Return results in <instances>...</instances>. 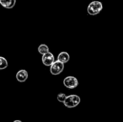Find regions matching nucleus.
Wrapping results in <instances>:
<instances>
[{
  "label": "nucleus",
  "instance_id": "1",
  "mask_svg": "<svg viewBox=\"0 0 123 122\" xmlns=\"http://www.w3.org/2000/svg\"><path fill=\"white\" fill-rule=\"evenodd\" d=\"M103 9L102 3L98 1H94L88 5L87 11L90 15L95 16L99 14Z\"/></svg>",
  "mask_w": 123,
  "mask_h": 122
},
{
  "label": "nucleus",
  "instance_id": "2",
  "mask_svg": "<svg viewBox=\"0 0 123 122\" xmlns=\"http://www.w3.org/2000/svg\"><path fill=\"white\" fill-rule=\"evenodd\" d=\"M80 102V98L76 94H70L67 96L66 100L64 102V105L67 108H74L78 106Z\"/></svg>",
  "mask_w": 123,
  "mask_h": 122
},
{
  "label": "nucleus",
  "instance_id": "3",
  "mask_svg": "<svg viewBox=\"0 0 123 122\" xmlns=\"http://www.w3.org/2000/svg\"><path fill=\"white\" fill-rule=\"evenodd\" d=\"M64 68V63L60 62L59 61H56L54 62L52 65L50 66V71L52 75H57L61 74Z\"/></svg>",
  "mask_w": 123,
  "mask_h": 122
},
{
  "label": "nucleus",
  "instance_id": "4",
  "mask_svg": "<svg viewBox=\"0 0 123 122\" xmlns=\"http://www.w3.org/2000/svg\"><path fill=\"white\" fill-rule=\"evenodd\" d=\"M63 84L67 88L73 89L76 88L79 84L78 79L73 76H68L63 80Z\"/></svg>",
  "mask_w": 123,
  "mask_h": 122
},
{
  "label": "nucleus",
  "instance_id": "5",
  "mask_svg": "<svg viewBox=\"0 0 123 122\" xmlns=\"http://www.w3.org/2000/svg\"><path fill=\"white\" fill-rule=\"evenodd\" d=\"M42 63L46 67H50L55 62V58L52 53L50 52L43 55L42 56Z\"/></svg>",
  "mask_w": 123,
  "mask_h": 122
},
{
  "label": "nucleus",
  "instance_id": "6",
  "mask_svg": "<svg viewBox=\"0 0 123 122\" xmlns=\"http://www.w3.org/2000/svg\"><path fill=\"white\" fill-rule=\"evenodd\" d=\"M16 79L19 82H25L28 77V72L25 69L19 70L16 74Z\"/></svg>",
  "mask_w": 123,
  "mask_h": 122
},
{
  "label": "nucleus",
  "instance_id": "7",
  "mask_svg": "<svg viewBox=\"0 0 123 122\" xmlns=\"http://www.w3.org/2000/svg\"><path fill=\"white\" fill-rule=\"evenodd\" d=\"M16 0H0L1 6L7 9H11L14 7Z\"/></svg>",
  "mask_w": 123,
  "mask_h": 122
},
{
  "label": "nucleus",
  "instance_id": "8",
  "mask_svg": "<svg viewBox=\"0 0 123 122\" xmlns=\"http://www.w3.org/2000/svg\"><path fill=\"white\" fill-rule=\"evenodd\" d=\"M57 60L63 63H67L70 60L69 54L66 51H62L58 56Z\"/></svg>",
  "mask_w": 123,
  "mask_h": 122
},
{
  "label": "nucleus",
  "instance_id": "9",
  "mask_svg": "<svg viewBox=\"0 0 123 122\" xmlns=\"http://www.w3.org/2000/svg\"><path fill=\"white\" fill-rule=\"evenodd\" d=\"M38 51L41 55H45V54L49 52V49L48 45H46V44H42L38 46Z\"/></svg>",
  "mask_w": 123,
  "mask_h": 122
},
{
  "label": "nucleus",
  "instance_id": "10",
  "mask_svg": "<svg viewBox=\"0 0 123 122\" xmlns=\"http://www.w3.org/2000/svg\"><path fill=\"white\" fill-rule=\"evenodd\" d=\"M8 67V62L4 57H0V69H4Z\"/></svg>",
  "mask_w": 123,
  "mask_h": 122
},
{
  "label": "nucleus",
  "instance_id": "11",
  "mask_svg": "<svg viewBox=\"0 0 123 122\" xmlns=\"http://www.w3.org/2000/svg\"><path fill=\"white\" fill-rule=\"evenodd\" d=\"M66 98H67V96L65 93H60L58 94L57 96V99L59 102H62L64 103V102L66 100Z\"/></svg>",
  "mask_w": 123,
  "mask_h": 122
},
{
  "label": "nucleus",
  "instance_id": "12",
  "mask_svg": "<svg viewBox=\"0 0 123 122\" xmlns=\"http://www.w3.org/2000/svg\"><path fill=\"white\" fill-rule=\"evenodd\" d=\"M13 122H22L20 120H16L13 121Z\"/></svg>",
  "mask_w": 123,
  "mask_h": 122
}]
</instances>
